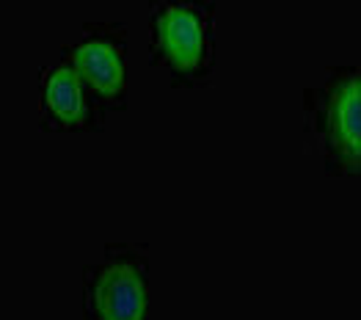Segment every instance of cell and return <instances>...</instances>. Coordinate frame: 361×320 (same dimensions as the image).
<instances>
[{
  "mask_svg": "<svg viewBox=\"0 0 361 320\" xmlns=\"http://www.w3.org/2000/svg\"><path fill=\"white\" fill-rule=\"evenodd\" d=\"M306 141L329 174H361V72L359 64L331 66L326 81L303 91Z\"/></svg>",
  "mask_w": 361,
  "mask_h": 320,
  "instance_id": "1",
  "label": "cell"
},
{
  "mask_svg": "<svg viewBox=\"0 0 361 320\" xmlns=\"http://www.w3.org/2000/svg\"><path fill=\"white\" fill-rule=\"evenodd\" d=\"M149 61L174 88H204L215 72V3H149Z\"/></svg>",
  "mask_w": 361,
  "mask_h": 320,
  "instance_id": "2",
  "label": "cell"
},
{
  "mask_svg": "<svg viewBox=\"0 0 361 320\" xmlns=\"http://www.w3.org/2000/svg\"><path fill=\"white\" fill-rule=\"evenodd\" d=\"M149 249L108 243L102 260L83 268V318L149 320Z\"/></svg>",
  "mask_w": 361,
  "mask_h": 320,
  "instance_id": "3",
  "label": "cell"
},
{
  "mask_svg": "<svg viewBox=\"0 0 361 320\" xmlns=\"http://www.w3.org/2000/svg\"><path fill=\"white\" fill-rule=\"evenodd\" d=\"M105 114L127 108V25L86 23L80 36L61 50Z\"/></svg>",
  "mask_w": 361,
  "mask_h": 320,
  "instance_id": "4",
  "label": "cell"
},
{
  "mask_svg": "<svg viewBox=\"0 0 361 320\" xmlns=\"http://www.w3.org/2000/svg\"><path fill=\"white\" fill-rule=\"evenodd\" d=\"M39 111L44 133H102L108 119L63 56L39 72Z\"/></svg>",
  "mask_w": 361,
  "mask_h": 320,
  "instance_id": "5",
  "label": "cell"
}]
</instances>
